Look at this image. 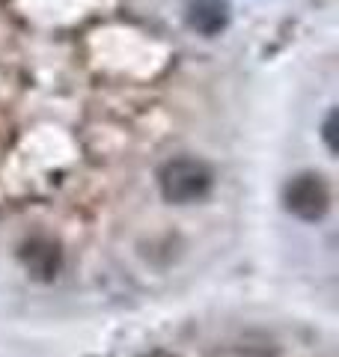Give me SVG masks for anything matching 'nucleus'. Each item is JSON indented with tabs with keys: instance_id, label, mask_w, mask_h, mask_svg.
Listing matches in <instances>:
<instances>
[{
	"instance_id": "obj_1",
	"label": "nucleus",
	"mask_w": 339,
	"mask_h": 357,
	"mask_svg": "<svg viewBox=\"0 0 339 357\" xmlns=\"http://www.w3.org/2000/svg\"><path fill=\"white\" fill-rule=\"evenodd\" d=\"M158 185H161V197L167 203L190 206L211 194L214 173H211V167L199 158H173L161 167Z\"/></svg>"
},
{
	"instance_id": "obj_2",
	"label": "nucleus",
	"mask_w": 339,
	"mask_h": 357,
	"mask_svg": "<svg viewBox=\"0 0 339 357\" xmlns=\"http://www.w3.org/2000/svg\"><path fill=\"white\" fill-rule=\"evenodd\" d=\"M282 203L295 215L298 220L315 223L322 220L327 211H331V188H327L322 173H298L286 182V191H282Z\"/></svg>"
},
{
	"instance_id": "obj_3",
	"label": "nucleus",
	"mask_w": 339,
	"mask_h": 357,
	"mask_svg": "<svg viewBox=\"0 0 339 357\" xmlns=\"http://www.w3.org/2000/svg\"><path fill=\"white\" fill-rule=\"evenodd\" d=\"M18 259L33 280L51 283V280H56V274H60V268H63V250H60V244L48 236H33L21 244Z\"/></svg>"
},
{
	"instance_id": "obj_4",
	"label": "nucleus",
	"mask_w": 339,
	"mask_h": 357,
	"mask_svg": "<svg viewBox=\"0 0 339 357\" xmlns=\"http://www.w3.org/2000/svg\"><path fill=\"white\" fill-rule=\"evenodd\" d=\"M185 21L199 36H218L229 24V0H188Z\"/></svg>"
},
{
	"instance_id": "obj_5",
	"label": "nucleus",
	"mask_w": 339,
	"mask_h": 357,
	"mask_svg": "<svg viewBox=\"0 0 339 357\" xmlns=\"http://www.w3.org/2000/svg\"><path fill=\"white\" fill-rule=\"evenodd\" d=\"M322 137H324V143H327V149L336 152V110H331V114H327L324 126H322Z\"/></svg>"
},
{
	"instance_id": "obj_6",
	"label": "nucleus",
	"mask_w": 339,
	"mask_h": 357,
	"mask_svg": "<svg viewBox=\"0 0 339 357\" xmlns=\"http://www.w3.org/2000/svg\"><path fill=\"white\" fill-rule=\"evenodd\" d=\"M143 357H176V354H170V351H149V354H143Z\"/></svg>"
}]
</instances>
